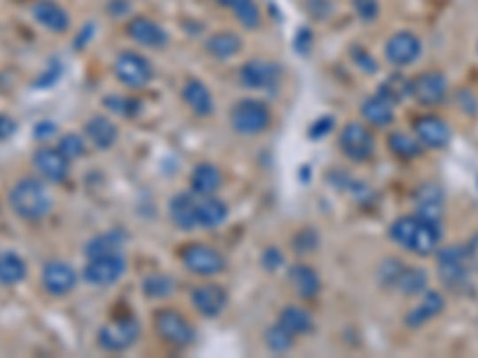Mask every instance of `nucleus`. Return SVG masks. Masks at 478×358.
Wrapping results in <instances>:
<instances>
[{"instance_id": "obj_1", "label": "nucleus", "mask_w": 478, "mask_h": 358, "mask_svg": "<svg viewBox=\"0 0 478 358\" xmlns=\"http://www.w3.org/2000/svg\"><path fill=\"white\" fill-rule=\"evenodd\" d=\"M388 237L406 254L433 255L443 247V225L440 220L419 213L399 215L388 227Z\"/></svg>"}, {"instance_id": "obj_35", "label": "nucleus", "mask_w": 478, "mask_h": 358, "mask_svg": "<svg viewBox=\"0 0 478 358\" xmlns=\"http://www.w3.org/2000/svg\"><path fill=\"white\" fill-rule=\"evenodd\" d=\"M101 103H104L105 110L125 119H135L143 112V101L136 98L135 91H127V94H108L101 98Z\"/></svg>"}, {"instance_id": "obj_4", "label": "nucleus", "mask_w": 478, "mask_h": 358, "mask_svg": "<svg viewBox=\"0 0 478 358\" xmlns=\"http://www.w3.org/2000/svg\"><path fill=\"white\" fill-rule=\"evenodd\" d=\"M111 72L120 87L135 91V94L149 88L156 80V67H153L151 57L143 56L139 50H120L118 56L112 57Z\"/></svg>"}, {"instance_id": "obj_2", "label": "nucleus", "mask_w": 478, "mask_h": 358, "mask_svg": "<svg viewBox=\"0 0 478 358\" xmlns=\"http://www.w3.org/2000/svg\"><path fill=\"white\" fill-rule=\"evenodd\" d=\"M10 210L24 223H41L53 213V194L41 177H19L8 191Z\"/></svg>"}, {"instance_id": "obj_46", "label": "nucleus", "mask_w": 478, "mask_h": 358, "mask_svg": "<svg viewBox=\"0 0 478 358\" xmlns=\"http://www.w3.org/2000/svg\"><path fill=\"white\" fill-rule=\"evenodd\" d=\"M304 8L313 19H328L333 15V0H306Z\"/></svg>"}, {"instance_id": "obj_31", "label": "nucleus", "mask_w": 478, "mask_h": 358, "mask_svg": "<svg viewBox=\"0 0 478 358\" xmlns=\"http://www.w3.org/2000/svg\"><path fill=\"white\" fill-rule=\"evenodd\" d=\"M230 220V206L218 194L204 196L199 194V230H218Z\"/></svg>"}, {"instance_id": "obj_17", "label": "nucleus", "mask_w": 478, "mask_h": 358, "mask_svg": "<svg viewBox=\"0 0 478 358\" xmlns=\"http://www.w3.org/2000/svg\"><path fill=\"white\" fill-rule=\"evenodd\" d=\"M412 132L419 139L423 149L430 151H443L452 141V127L445 118H440L436 112H423L412 122Z\"/></svg>"}, {"instance_id": "obj_37", "label": "nucleus", "mask_w": 478, "mask_h": 358, "mask_svg": "<svg viewBox=\"0 0 478 358\" xmlns=\"http://www.w3.org/2000/svg\"><path fill=\"white\" fill-rule=\"evenodd\" d=\"M263 344H266V349L271 351V354L282 356V354H289V351L295 349L297 337L292 332H287L285 327L275 320L273 325L266 327V332H263Z\"/></svg>"}, {"instance_id": "obj_45", "label": "nucleus", "mask_w": 478, "mask_h": 358, "mask_svg": "<svg viewBox=\"0 0 478 358\" xmlns=\"http://www.w3.org/2000/svg\"><path fill=\"white\" fill-rule=\"evenodd\" d=\"M285 265V254L280 251L278 247H268V248H263V254H261V268L263 270H268V272H278L280 268Z\"/></svg>"}, {"instance_id": "obj_33", "label": "nucleus", "mask_w": 478, "mask_h": 358, "mask_svg": "<svg viewBox=\"0 0 478 358\" xmlns=\"http://www.w3.org/2000/svg\"><path fill=\"white\" fill-rule=\"evenodd\" d=\"M29 275V265L15 251H0V286L22 285Z\"/></svg>"}, {"instance_id": "obj_16", "label": "nucleus", "mask_w": 478, "mask_h": 358, "mask_svg": "<svg viewBox=\"0 0 478 358\" xmlns=\"http://www.w3.org/2000/svg\"><path fill=\"white\" fill-rule=\"evenodd\" d=\"M189 301L191 308L197 310V316H201L204 320H215L227 310L230 294L218 282H199V285L191 286Z\"/></svg>"}, {"instance_id": "obj_18", "label": "nucleus", "mask_w": 478, "mask_h": 358, "mask_svg": "<svg viewBox=\"0 0 478 358\" xmlns=\"http://www.w3.org/2000/svg\"><path fill=\"white\" fill-rule=\"evenodd\" d=\"M80 272L65 261H48L41 268V289L48 296H56V299L72 294L77 289V285H80Z\"/></svg>"}, {"instance_id": "obj_49", "label": "nucleus", "mask_w": 478, "mask_h": 358, "mask_svg": "<svg viewBox=\"0 0 478 358\" xmlns=\"http://www.w3.org/2000/svg\"><path fill=\"white\" fill-rule=\"evenodd\" d=\"M53 134H56V122H50V119H41L36 129H34V136H36L41 143H48V139Z\"/></svg>"}, {"instance_id": "obj_48", "label": "nucleus", "mask_w": 478, "mask_h": 358, "mask_svg": "<svg viewBox=\"0 0 478 358\" xmlns=\"http://www.w3.org/2000/svg\"><path fill=\"white\" fill-rule=\"evenodd\" d=\"M333 129H335V118H330V115H323V118L313 119V122H311L309 136L311 139H323V136L330 134Z\"/></svg>"}, {"instance_id": "obj_30", "label": "nucleus", "mask_w": 478, "mask_h": 358, "mask_svg": "<svg viewBox=\"0 0 478 358\" xmlns=\"http://www.w3.org/2000/svg\"><path fill=\"white\" fill-rule=\"evenodd\" d=\"M127 248V234L122 230H105L87 239V244L81 248L84 258H96V255L108 254H125Z\"/></svg>"}, {"instance_id": "obj_10", "label": "nucleus", "mask_w": 478, "mask_h": 358, "mask_svg": "<svg viewBox=\"0 0 478 358\" xmlns=\"http://www.w3.org/2000/svg\"><path fill=\"white\" fill-rule=\"evenodd\" d=\"M129 270L127 254H108L96 255V258H87L84 268H81V282H87L89 286L96 289H108L115 286L120 279L125 278Z\"/></svg>"}, {"instance_id": "obj_21", "label": "nucleus", "mask_w": 478, "mask_h": 358, "mask_svg": "<svg viewBox=\"0 0 478 358\" xmlns=\"http://www.w3.org/2000/svg\"><path fill=\"white\" fill-rule=\"evenodd\" d=\"M180 98L187 105V110L191 115H197L201 119H208L215 115V98L213 91L208 88L206 81H201L199 77H187L180 87Z\"/></svg>"}, {"instance_id": "obj_39", "label": "nucleus", "mask_w": 478, "mask_h": 358, "mask_svg": "<svg viewBox=\"0 0 478 358\" xmlns=\"http://www.w3.org/2000/svg\"><path fill=\"white\" fill-rule=\"evenodd\" d=\"M58 149L67 156V158L74 163V160H80L87 156V149H89V141L84 134H77V132H67V134H63L60 139H58Z\"/></svg>"}, {"instance_id": "obj_28", "label": "nucleus", "mask_w": 478, "mask_h": 358, "mask_svg": "<svg viewBox=\"0 0 478 358\" xmlns=\"http://www.w3.org/2000/svg\"><path fill=\"white\" fill-rule=\"evenodd\" d=\"M225 175L220 167L215 163H199V165L191 167L189 172V189L197 191V194H204V196H215L218 191L223 189Z\"/></svg>"}, {"instance_id": "obj_51", "label": "nucleus", "mask_w": 478, "mask_h": 358, "mask_svg": "<svg viewBox=\"0 0 478 358\" xmlns=\"http://www.w3.org/2000/svg\"><path fill=\"white\" fill-rule=\"evenodd\" d=\"M17 122L10 115H0V143L8 141L10 136H15Z\"/></svg>"}, {"instance_id": "obj_6", "label": "nucleus", "mask_w": 478, "mask_h": 358, "mask_svg": "<svg viewBox=\"0 0 478 358\" xmlns=\"http://www.w3.org/2000/svg\"><path fill=\"white\" fill-rule=\"evenodd\" d=\"M142 339V323L135 316H120L105 320L96 332V344L105 354H125Z\"/></svg>"}, {"instance_id": "obj_41", "label": "nucleus", "mask_w": 478, "mask_h": 358, "mask_svg": "<svg viewBox=\"0 0 478 358\" xmlns=\"http://www.w3.org/2000/svg\"><path fill=\"white\" fill-rule=\"evenodd\" d=\"M378 91L388 95V98H392V101L399 105V101L409 98V80L402 77L399 72H395V74H390L388 80L382 81L381 87H378Z\"/></svg>"}, {"instance_id": "obj_50", "label": "nucleus", "mask_w": 478, "mask_h": 358, "mask_svg": "<svg viewBox=\"0 0 478 358\" xmlns=\"http://www.w3.org/2000/svg\"><path fill=\"white\" fill-rule=\"evenodd\" d=\"M132 12V0H111L108 3V15L111 17H127Z\"/></svg>"}, {"instance_id": "obj_52", "label": "nucleus", "mask_w": 478, "mask_h": 358, "mask_svg": "<svg viewBox=\"0 0 478 358\" xmlns=\"http://www.w3.org/2000/svg\"><path fill=\"white\" fill-rule=\"evenodd\" d=\"M464 248H466V255H469L471 270L478 272V232L469 239V241H466V244H464Z\"/></svg>"}, {"instance_id": "obj_40", "label": "nucleus", "mask_w": 478, "mask_h": 358, "mask_svg": "<svg viewBox=\"0 0 478 358\" xmlns=\"http://www.w3.org/2000/svg\"><path fill=\"white\" fill-rule=\"evenodd\" d=\"M402 270H405V263L399 261V258H382L381 265H378V270H375V275H378V285L382 286V289H395V285H397L399 275H402Z\"/></svg>"}, {"instance_id": "obj_14", "label": "nucleus", "mask_w": 478, "mask_h": 358, "mask_svg": "<svg viewBox=\"0 0 478 358\" xmlns=\"http://www.w3.org/2000/svg\"><path fill=\"white\" fill-rule=\"evenodd\" d=\"M125 36L142 50H163L170 46V32L166 24L149 15H132L125 22Z\"/></svg>"}, {"instance_id": "obj_19", "label": "nucleus", "mask_w": 478, "mask_h": 358, "mask_svg": "<svg viewBox=\"0 0 478 358\" xmlns=\"http://www.w3.org/2000/svg\"><path fill=\"white\" fill-rule=\"evenodd\" d=\"M29 12H32L34 22L39 24L41 29H46L48 34L63 36L72 29L70 12L58 0H34Z\"/></svg>"}, {"instance_id": "obj_27", "label": "nucleus", "mask_w": 478, "mask_h": 358, "mask_svg": "<svg viewBox=\"0 0 478 358\" xmlns=\"http://www.w3.org/2000/svg\"><path fill=\"white\" fill-rule=\"evenodd\" d=\"M414 213L440 220L445 213V191L436 182H421L414 189Z\"/></svg>"}, {"instance_id": "obj_9", "label": "nucleus", "mask_w": 478, "mask_h": 358, "mask_svg": "<svg viewBox=\"0 0 478 358\" xmlns=\"http://www.w3.org/2000/svg\"><path fill=\"white\" fill-rule=\"evenodd\" d=\"M180 263L184 265V270L197 275V278H218L227 270V258H225L223 251H218L211 244H204V241H189L184 244L180 251Z\"/></svg>"}, {"instance_id": "obj_15", "label": "nucleus", "mask_w": 478, "mask_h": 358, "mask_svg": "<svg viewBox=\"0 0 478 358\" xmlns=\"http://www.w3.org/2000/svg\"><path fill=\"white\" fill-rule=\"evenodd\" d=\"M32 165L36 175L46 184H63L72 175V160L58 146L43 143L32 156Z\"/></svg>"}, {"instance_id": "obj_43", "label": "nucleus", "mask_w": 478, "mask_h": 358, "mask_svg": "<svg viewBox=\"0 0 478 358\" xmlns=\"http://www.w3.org/2000/svg\"><path fill=\"white\" fill-rule=\"evenodd\" d=\"M351 10L358 22L371 24L381 17V0H351Z\"/></svg>"}, {"instance_id": "obj_36", "label": "nucleus", "mask_w": 478, "mask_h": 358, "mask_svg": "<svg viewBox=\"0 0 478 358\" xmlns=\"http://www.w3.org/2000/svg\"><path fill=\"white\" fill-rule=\"evenodd\" d=\"M388 151L399 160H414L426 149L419 143L414 134H409V132H392V134H388Z\"/></svg>"}, {"instance_id": "obj_11", "label": "nucleus", "mask_w": 478, "mask_h": 358, "mask_svg": "<svg viewBox=\"0 0 478 358\" xmlns=\"http://www.w3.org/2000/svg\"><path fill=\"white\" fill-rule=\"evenodd\" d=\"M337 149L350 163H368L375 156V134L366 122H347L337 134Z\"/></svg>"}, {"instance_id": "obj_47", "label": "nucleus", "mask_w": 478, "mask_h": 358, "mask_svg": "<svg viewBox=\"0 0 478 358\" xmlns=\"http://www.w3.org/2000/svg\"><path fill=\"white\" fill-rule=\"evenodd\" d=\"M292 46H295V50L299 56H309L311 48H313V32H311L309 27H302V29L295 34Z\"/></svg>"}, {"instance_id": "obj_32", "label": "nucleus", "mask_w": 478, "mask_h": 358, "mask_svg": "<svg viewBox=\"0 0 478 358\" xmlns=\"http://www.w3.org/2000/svg\"><path fill=\"white\" fill-rule=\"evenodd\" d=\"M139 289L149 301H167L177 292V282L167 272L153 270L143 275L142 282H139Z\"/></svg>"}, {"instance_id": "obj_13", "label": "nucleus", "mask_w": 478, "mask_h": 358, "mask_svg": "<svg viewBox=\"0 0 478 358\" xmlns=\"http://www.w3.org/2000/svg\"><path fill=\"white\" fill-rule=\"evenodd\" d=\"M450 95V80L438 70H426L409 80V98L423 108H438Z\"/></svg>"}, {"instance_id": "obj_44", "label": "nucleus", "mask_w": 478, "mask_h": 358, "mask_svg": "<svg viewBox=\"0 0 478 358\" xmlns=\"http://www.w3.org/2000/svg\"><path fill=\"white\" fill-rule=\"evenodd\" d=\"M350 57H351V63L357 65V70H361L364 74H375V72H378V63H375V57L368 53L366 48L351 46Z\"/></svg>"}, {"instance_id": "obj_12", "label": "nucleus", "mask_w": 478, "mask_h": 358, "mask_svg": "<svg viewBox=\"0 0 478 358\" xmlns=\"http://www.w3.org/2000/svg\"><path fill=\"white\" fill-rule=\"evenodd\" d=\"M423 56V41L421 36L412 29H399L390 34L385 43H382V57L385 63L395 67V70H405L421 60Z\"/></svg>"}, {"instance_id": "obj_20", "label": "nucleus", "mask_w": 478, "mask_h": 358, "mask_svg": "<svg viewBox=\"0 0 478 358\" xmlns=\"http://www.w3.org/2000/svg\"><path fill=\"white\" fill-rule=\"evenodd\" d=\"M167 217L180 232L199 230V194L180 191L167 203Z\"/></svg>"}, {"instance_id": "obj_24", "label": "nucleus", "mask_w": 478, "mask_h": 358, "mask_svg": "<svg viewBox=\"0 0 478 358\" xmlns=\"http://www.w3.org/2000/svg\"><path fill=\"white\" fill-rule=\"evenodd\" d=\"M395 118H397V103L385 94H381L378 88H375V94L366 95V98L361 101V119L366 122L368 127H390Z\"/></svg>"}, {"instance_id": "obj_42", "label": "nucleus", "mask_w": 478, "mask_h": 358, "mask_svg": "<svg viewBox=\"0 0 478 358\" xmlns=\"http://www.w3.org/2000/svg\"><path fill=\"white\" fill-rule=\"evenodd\" d=\"M320 247V234L311 227H304L292 237V248H295L299 255H309L313 254L316 248Z\"/></svg>"}, {"instance_id": "obj_53", "label": "nucleus", "mask_w": 478, "mask_h": 358, "mask_svg": "<svg viewBox=\"0 0 478 358\" xmlns=\"http://www.w3.org/2000/svg\"><path fill=\"white\" fill-rule=\"evenodd\" d=\"M211 3H215V5H218V8H225V10H235L237 8V5H242V3H244V0H211Z\"/></svg>"}, {"instance_id": "obj_25", "label": "nucleus", "mask_w": 478, "mask_h": 358, "mask_svg": "<svg viewBox=\"0 0 478 358\" xmlns=\"http://www.w3.org/2000/svg\"><path fill=\"white\" fill-rule=\"evenodd\" d=\"M447 301L445 296L440 294V292H436V289H426L421 294V299H419V303H416L414 308H409L405 313V325L409 327V330H421L423 325H428L430 320H436L445 310Z\"/></svg>"}, {"instance_id": "obj_23", "label": "nucleus", "mask_w": 478, "mask_h": 358, "mask_svg": "<svg viewBox=\"0 0 478 358\" xmlns=\"http://www.w3.org/2000/svg\"><path fill=\"white\" fill-rule=\"evenodd\" d=\"M244 50V36L239 32H232V29H218V32H211L204 41V53H206L211 60H218V63H227V60H235Z\"/></svg>"}, {"instance_id": "obj_34", "label": "nucleus", "mask_w": 478, "mask_h": 358, "mask_svg": "<svg viewBox=\"0 0 478 358\" xmlns=\"http://www.w3.org/2000/svg\"><path fill=\"white\" fill-rule=\"evenodd\" d=\"M428 289V272L419 268V265H405V270L399 275L397 285L392 292L406 296V299H416Z\"/></svg>"}, {"instance_id": "obj_29", "label": "nucleus", "mask_w": 478, "mask_h": 358, "mask_svg": "<svg viewBox=\"0 0 478 358\" xmlns=\"http://www.w3.org/2000/svg\"><path fill=\"white\" fill-rule=\"evenodd\" d=\"M275 320L285 327L287 332L295 334L297 339H299V337H306V334H311L316 330V318H313V313H311L306 306H302V303H287V306H282Z\"/></svg>"}, {"instance_id": "obj_38", "label": "nucleus", "mask_w": 478, "mask_h": 358, "mask_svg": "<svg viewBox=\"0 0 478 358\" xmlns=\"http://www.w3.org/2000/svg\"><path fill=\"white\" fill-rule=\"evenodd\" d=\"M232 17H235L239 27H242V29H247V32L258 29L263 22V12H261V8H258V3H256V0H244L242 5H237V8L232 10Z\"/></svg>"}, {"instance_id": "obj_26", "label": "nucleus", "mask_w": 478, "mask_h": 358, "mask_svg": "<svg viewBox=\"0 0 478 358\" xmlns=\"http://www.w3.org/2000/svg\"><path fill=\"white\" fill-rule=\"evenodd\" d=\"M81 134L87 136L89 146L94 151H111L118 143L120 129L108 115H91V118L81 125Z\"/></svg>"}, {"instance_id": "obj_3", "label": "nucleus", "mask_w": 478, "mask_h": 358, "mask_svg": "<svg viewBox=\"0 0 478 358\" xmlns=\"http://www.w3.org/2000/svg\"><path fill=\"white\" fill-rule=\"evenodd\" d=\"M153 332L160 342L167 344L170 349H189L199 339L197 325L187 318V313L180 308L166 306L153 313Z\"/></svg>"}, {"instance_id": "obj_54", "label": "nucleus", "mask_w": 478, "mask_h": 358, "mask_svg": "<svg viewBox=\"0 0 478 358\" xmlns=\"http://www.w3.org/2000/svg\"><path fill=\"white\" fill-rule=\"evenodd\" d=\"M476 50H478V48H476Z\"/></svg>"}, {"instance_id": "obj_8", "label": "nucleus", "mask_w": 478, "mask_h": 358, "mask_svg": "<svg viewBox=\"0 0 478 358\" xmlns=\"http://www.w3.org/2000/svg\"><path fill=\"white\" fill-rule=\"evenodd\" d=\"M285 77V67L268 57H251L247 63L239 65L237 81L239 87L256 94H271L278 91Z\"/></svg>"}, {"instance_id": "obj_5", "label": "nucleus", "mask_w": 478, "mask_h": 358, "mask_svg": "<svg viewBox=\"0 0 478 358\" xmlns=\"http://www.w3.org/2000/svg\"><path fill=\"white\" fill-rule=\"evenodd\" d=\"M227 118H230V127L239 136L266 134L273 125L271 105L261 101V98H254V95L235 101Z\"/></svg>"}, {"instance_id": "obj_7", "label": "nucleus", "mask_w": 478, "mask_h": 358, "mask_svg": "<svg viewBox=\"0 0 478 358\" xmlns=\"http://www.w3.org/2000/svg\"><path fill=\"white\" fill-rule=\"evenodd\" d=\"M436 272L443 286L452 289V292H462L469 286L471 278V263L466 255L464 244H447L436 251Z\"/></svg>"}, {"instance_id": "obj_22", "label": "nucleus", "mask_w": 478, "mask_h": 358, "mask_svg": "<svg viewBox=\"0 0 478 358\" xmlns=\"http://www.w3.org/2000/svg\"><path fill=\"white\" fill-rule=\"evenodd\" d=\"M287 285L295 292L297 299L313 301V299H319L320 289H323V279H320V272L313 265L299 261L287 268Z\"/></svg>"}]
</instances>
